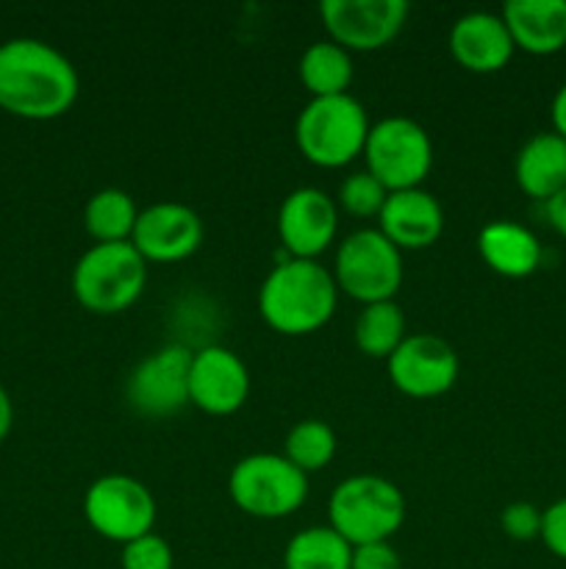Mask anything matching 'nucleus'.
<instances>
[{
    "mask_svg": "<svg viewBox=\"0 0 566 569\" xmlns=\"http://www.w3.org/2000/svg\"><path fill=\"white\" fill-rule=\"evenodd\" d=\"M366 170L388 189L422 187L433 167L431 133L416 120L403 114L372 122L364 144Z\"/></svg>",
    "mask_w": 566,
    "mask_h": 569,
    "instance_id": "obj_8",
    "label": "nucleus"
},
{
    "mask_svg": "<svg viewBox=\"0 0 566 569\" xmlns=\"http://www.w3.org/2000/svg\"><path fill=\"white\" fill-rule=\"evenodd\" d=\"M355 348L370 359H388L394 350L403 345L405 333V315L394 300L383 303H370L361 309L358 320L353 328Z\"/></svg>",
    "mask_w": 566,
    "mask_h": 569,
    "instance_id": "obj_24",
    "label": "nucleus"
},
{
    "mask_svg": "<svg viewBox=\"0 0 566 569\" xmlns=\"http://www.w3.org/2000/svg\"><path fill=\"white\" fill-rule=\"evenodd\" d=\"M338 292L361 306L394 300L403 283V250L394 248L377 228H361L342 239L333 259Z\"/></svg>",
    "mask_w": 566,
    "mask_h": 569,
    "instance_id": "obj_7",
    "label": "nucleus"
},
{
    "mask_svg": "<svg viewBox=\"0 0 566 569\" xmlns=\"http://www.w3.org/2000/svg\"><path fill=\"white\" fill-rule=\"evenodd\" d=\"M386 198H388V189L383 187L370 170H358V172H350V176L338 183L336 206L342 211H347V214L366 220V217L381 214Z\"/></svg>",
    "mask_w": 566,
    "mask_h": 569,
    "instance_id": "obj_26",
    "label": "nucleus"
},
{
    "mask_svg": "<svg viewBox=\"0 0 566 569\" xmlns=\"http://www.w3.org/2000/svg\"><path fill=\"white\" fill-rule=\"evenodd\" d=\"M83 517L89 528L103 539L117 545H128L133 539L153 533L155 498L139 478L111 472L100 476L83 495Z\"/></svg>",
    "mask_w": 566,
    "mask_h": 569,
    "instance_id": "obj_9",
    "label": "nucleus"
},
{
    "mask_svg": "<svg viewBox=\"0 0 566 569\" xmlns=\"http://www.w3.org/2000/svg\"><path fill=\"white\" fill-rule=\"evenodd\" d=\"M353 548L331 526H311L294 533L283 550V569H350Z\"/></svg>",
    "mask_w": 566,
    "mask_h": 569,
    "instance_id": "obj_23",
    "label": "nucleus"
},
{
    "mask_svg": "<svg viewBox=\"0 0 566 569\" xmlns=\"http://www.w3.org/2000/svg\"><path fill=\"white\" fill-rule=\"evenodd\" d=\"M386 370L397 392L414 400H431L455 387L461 361L447 339L436 333H411L388 356Z\"/></svg>",
    "mask_w": 566,
    "mask_h": 569,
    "instance_id": "obj_11",
    "label": "nucleus"
},
{
    "mask_svg": "<svg viewBox=\"0 0 566 569\" xmlns=\"http://www.w3.org/2000/svg\"><path fill=\"white\" fill-rule=\"evenodd\" d=\"M338 287L333 272L314 259L277 261L259 289V311L272 331L305 337L327 326L336 311Z\"/></svg>",
    "mask_w": 566,
    "mask_h": 569,
    "instance_id": "obj_2",
    "label": "nucleus"
},
{
    "mask_svg": "<svg viewBox=\"0 0 566 569\" xmlns=\"http://www.w3.org/2000/svg\"><path fill=\"white\" fill-rule=\"evenodd\" d=\"M228 495L255 520H283L309 498V476L283 453H253L233 465Z\"/></svg>",
    "mask_w": 566,
    "mask_h": 569,
    "instance_id": "obj_6",
    "label": "nucleus"
},
{
    "mask_svg": "<svg viewBox=\"0 0 566 569\" xmlns=\"http://www.w3.org/2000/svg\"><path fill=\"white\" fill-rule=\"evenodd\" d=\"M499 526H503L505 537L516 539V542H530V539L542 537V509L527 500H516L503 509Z\"/></svg>",
    "mask_w": 566,
    "mask_h": 569,
    "instance_id": "obj_28",
    "label": "nucleus"
},
{
    "mask_svg": "<svg viewBox=\"0 0 566 569\" xmlns=\"http://www.w3.org/2000/svg\"><path fill=\"white\" fill-rule=\"evenodd\" d=\"M283 456L297 467L300 472H320L336 456V433L322 420H300L294 422L292 431L283 442Z\"/></svg>",
    "mask_w": 566,
    "mask_h": 569,
    "instance_id": "obj_25",
    "label": "nucleus"
},
{
    "mask_svg": "<svg viewBox=\"0 0 566 569\" xmlns=\"http://www.w3.org/2000/svg\"><path fill=\"white\" fill-rule=\"evenodd\" d=\"M350 569H400V556L392 542H372L353 548Z\"/></svg>",
    "mask_w": 566,
    "mask_h": 569,
    "instance_id": "obj_30",
    "label": "nucleus"
},
{
    "mask_svg": "<svg viewBox=\"0 0 566 569\" xmlns=\"http://www.w3.org/2000/svg\"><path fill=\"white\" fill-rule=\"evenodd\" d=\"M338 231V206L316 187H300L277 209V237L292 259H320Z\"/></svg>",
    "mask_w": 566,
    "mask_h": 569,
    "instance_id": "obj_14",
    "label": "nucleus"
},
{
    "mask_svg": "<svg viewBox=\"0 0 566 569\" xmlns=\"http://www.w3.org/2000/svg\"><path fill=\"white\" fill-rule=\"evenodd\" d=\"M11 422H14V406H11V398L9 392H6V387L0 383V445H3V439L9 437Z\"/></svg>",
    "mask_w": 566,
    "mask_h": 569,
    "instance_id": "obj_33",
    "label": "nucleus"
},
{
    "mask_svg": "<svg viewBox=\"0 0 566 569\" xmlns=\"http://www.w3.org/2000/svg\"><path fill=\"white\" fill-rule=\"evenodd\" d=\"M81 92L75 64L50 42L17 37L0 42V109L22 120H55Z\"/></svg>",
    "mask_w": 566,
    "mask_h": 569,
    "instance_id": "obj_1",
    "label": "nucleus"
},
{
    "mask_svg": "<svg viewBox=\"0 0 566 569\" xmlns=\"http://www.w3.org/2000/svg\"><path fill=\"white\" fill-rule=\"evenodd\" d=\"M370 128V114L350 92L311 98L294 122V142L311 164L336 170L364 156Z\"/></svg>",
    "mask_w": 566,
    "mask_h": 569,
    "instance_id": "obj_4",
    "label": "nucleus"
},
{
    "mask_svg": "<svg viewBox=\"0 0 566 569\" xmlns=\"http://www.w3.org/2000/svg\"><path fill=\"white\" fill-rule=\"evenodd\" d=\"M122 569H172L175 556H172L170 542L159 533H144L133 542L122 545L120 556Z\"/></svg>",
    "mask_w": 566,
    "mask_h": 569,
    "instance_id": "obj_27",
    "label": "nucleus"
},
{
    "mask_svg": "<svg viewBox=\"0 0 566 569\" xmlns=\"http://www.w3.org/2000/svg\"><path fill=\"white\" fill-rule=\"evenodd\" d=\"M194 350L183 345H164L144 356L128 376L125 398L137 415L161 420L189 406V367Z\"/></svg>",
    "mask_w": 566,
    "mask_h": 569,
    "instance_id": "obj_10",
    "label": "nucleus"
},
{
    "mask_svg": "<svg viewBox=\"0 0 566 569\" xmlns=\"http://www.w3.org/2000/svg\"><path fill=\"white\" fill-rule=\"evenodd\" d=\"M297 72L311 98L347 94L350 83H353V56L333 39H320L300 56Z\"/></svg>",
    "mask_w": 566,
    "mask_h": 569,
    "instance_id": "obj_21",
    "label": "nucleus"
},
{
    "mask_svg": "<svg viewBox=\"0 0 566 569\" xmlns=\"http://www.w3.org/2000/svg\"><path fill=\"white\" fill-rule=\"evenodd\" d=\"M411 6L405 0H322L327 39L344 50H381L403 31Z\"/></svg>",
    "mask_w": 566,
    "mask_h": 569,
    "instance_id": "obj_12",
    "label": "nucleus"
},
{
    "mask_svg": "<svg viewBox=\"0 0 566 569\" xmlns=\"http://www.w3.org/2000/svg\"><path fill=\"white\" fill-rule=\"evenodd\" d=\"M547 220L549 226L555 228V231L560 233V237L566 239V189L560 194H555L553 200H547Z\"/></svg>",
    "mask_w": 566,
    "mask_h": 569,
    "instance_id": "obj_31",
    "label": "nucleus"
},
{
    "mask_svg": "<svg viewBox=\"0 0 566 569\" xmlns=\"http://www.w3.org/2000/svg\"><path fill=\"white\" fill-rule=\"evenodd\" d=\"M137 220V200H133L125 189H98V192L87 200V206H83V228H87L89 237L94 239V244L131 242Z\"/></svg>",
    "mask_w": 566,
    "mask_h": 569,
    "instance_id": "obj_22",
    "label": "nucleus"
},
{
    "mask_svg": "<svg viewBox=\"0 0 566 569\" xmlns=\"http://www.w3.org/2000/svg\"><path fill=\"white\" fill-rule=\"evenodd\" d=\"M549 114H553V131L566 139V83L555 92L553 106H549Z\"/></svg>",
    "mask_w": 566,
    "mask_h": 569,
    "instance_id": "obj_32",
    "label": "nucleus"
},
{
    "mask_svg": "<svg viewBox=\"0 0 566 569\" xmlns=\"http://www.w3.org/2000/svg\"><path fill=\"white\" fill-rule=\"evenodd\" d=\"M327 526L350 545L388 542L405 520V498L397 483L381 476H350L331 492Z\"/></svg>",
    "mask_w": 566,
    "mask_h": 569,
    "instance_id": "obj_3",
    "label": "nucleus"
},
{
    "mask_svg": "<svg viewBox=\"0 0 566 569\" xmlns=\"http://www.w3.org/2000/svg\"><path fill=\"white\" fill-rule=\"evenodd\" d=\"M377 222H381L377 231L397 250H422L431 248L442 237L444 211L436 194L427 189H397V192H388Z\"/></svg>",
    "mask_w": 566,
    "mask_h": 569,
    "instance_id": "obj_17",
    "label": "nucleus"
},
{
    "mask_svg": "<svg viewBox=\"0 0 566 569\" xmlns=\"http://www.w3.org/2000/svg\"><path fill=\"white\" fill-rule=\"evenodd\" d=\"M131 244L148 264L183 261L203 244V220L181 200H159L148 209H139Z\"/></svg>",
    "mask_w": 566,
    "mask_h": 569,
    "instance_id": "obj_13",
    "label": "nucleus"
},
{
    "mask_svg": "<svg viewBox=\"0 0 566 569\" xmlns=\"http://www.w3.org/2000/svg\"><path fill=\"white\" fill-rule=\"evenodd\" d=\"M449 53L469 72H499L514 56L516 44L511 39L503 14L492 11H466L449 28Z\"/></svg>",
    "mask_w": 566,
    "mask_h": 569,
    "instance_id": "obj_16",
    "label": "nucleus"
},
{
    "mask_svg": "<svg viewBox=\"0 0 566 569\" xmlns=\"http://www.w3.org/2000/svg\"><path fill=\"white\" fill-rule=\"evenodd\" d=\"M477 253L503 278H527L542 264V244L530 228L514 220H494L477 233Z\"/></svg>",
    "mask_w": 566,
    "mask_h": 569,
    "instance_id": "obj_20",
    "label": "nucleus"
},
{
    "mask_svg": "<svg viewBox=\"0 0 566 569\" xmlns=\"http://www.w3.org/2000/svg\"><path fill=\"white\" fill-rule=\"evenodd\" d=\"M538 539L549 553L566 561V498L555 500L542 511V537Z\"/></svg>",
    "mask_w": 566,
    "mask_h": 569,
    "instance_id": "obj_29",
    "label": "nucleus"
},
{
    "mask_svg": "<svg viewBox=\"0 0 566 569\" xmlns=\"http://www.w3.org/2000/svg\"><path fill=\"white\" fill-rule=\"evenodd\" d=\"M250 395V372L244 361L222 345H209L192 356L189 403L211 417H228L244 406Z\"/></svg>",
    "mask_w": 566,
    "mask_h": 569,
    "instance_id": "obj_15",
    "label": "nucleus"
},
{
    "mask_svg": "<svg viewBox=\"0 0 566 569\" xmlns=\"http://www.w3.org/2000/svg\"><path fill=\"white\" fill-rule=\"evenodd\" d=\"M514 178L533 200H553L566 189V139L542 131L527 139L514 161Z\"/></svg>",
    "mask_w": 566,
    "mask_h": 569,
    "instance_id": "obj_19",
    "label": "nucleus"
},
{
    "mask_svg": "<svg viewBox=\"0 0 566 569\" xmlns=\"http://www.w3.org/2000/svg\"><path fill=\"white\" fill-rule=\"evenodd\" d=\"M148 287V261L131 242L92 244L72 267V295L92 315L128 311Z\"/></svg>",
    "mask_w": 566,
    "mask_h": 569,
    "instance_id": "obj_5",
    "label": "nucleus"
},
{
    "mask_svg": "<svg viewBox=\"0 0 566 569\" xmlns=\"http://www.w3.org/2000/svg\"><path fill=\"white\" fill-rule=\"evenodd\" d=\"M503 20L525 53L553 56L566 48V0H508Z\"/></svg>",
    "mask_w": 566,
    "mask_h": 569,
    "instance_id": "obj_18",
    "label": "nucleus"
}]
</instances>
